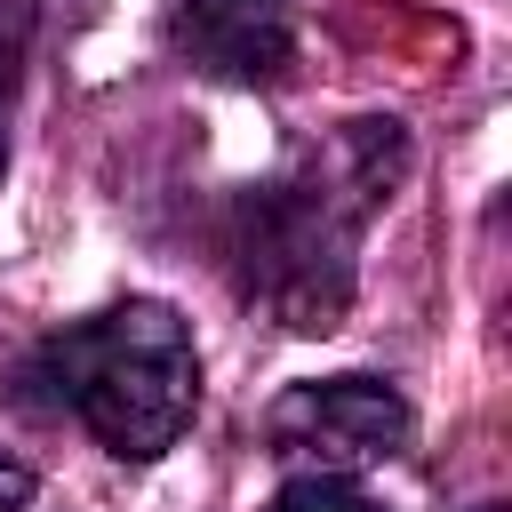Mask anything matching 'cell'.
<instances>
[{
	"instance_id": "7",
	"label": "cell",
	"mask_w": 512,
	"mask_h": 512,
	"mask_svg": "<svg viewBox=\"0 0 512 512\" xmlns=\"http://www.w3.org/2000/svg\"><path fill=\"white\" fill-rule=\"evenodd\" d=\"M472 512H496V504H472Z\"/></svg>"
},
{
	"instance_id": "3",
	"label": "cell",
	"mask_w": 512,
	"mask_h": 512,
	"mask_svg": "<svg viewBox=\"0 0 512 512\" xmlns=\"http://www.w3.org/2000/svg\"><path fill=\"white\" fill-rule=\"evenodd\" d=\"M264 440L280 464L296 472H368V464H392L408 440H416V408L400 400V384L384 376H312V384H288L264 416Z\"/></svg>"
},
{
	"instance_id": "6",
	"label": "cell",
	"mask_w": 512,
	"mask_h": 512,
	"mask_svg": "<svg viewBox=\"0 0 512 512\" xmlns=\"http://www.w3.org/2000/svg\"><path fill=\"white\" fill-rule=\"evenodd\" d=\"M8 112H16V40L0 48V176H8Z\"/></svg>"
},
{
	"instance_id": "5",
	"label": "cell",
	"mask_w": 512,
	"mask_h": 512,
	"mask_svg": "<svg viewBox=\"0 0 512 512\" xmlns=\"http://www.w3.org/2000/svg\"><path fill=\"white\" fill-rule=\"evenodd\" d=\"M264 512H384V504H376L360 480H336V472H288L280 496H272Z\"/></svg>"
},
{
	"instance_id": "1",
	"label": "cell",
	"mask_w": 512,
	"mask_h": 512,
	"mask_svg": "<svg viewBox=\"0 0 512 512\" xmlns=\"http://www.w3.org/2000/svg\"><path fill=\"white\" fill-rule=\"evenodd\" d=\"M408 168L400 120H344L304 144L272 184H248L232 216V280L288 336H328L352 304L360 224L392 200Z\"/></svg>"
},
{
	"instance_id": "4",
	"label": "cell",
	"mask_w": 512,
	"mask_h": 512,
	"mask_svg": "<svg viewBox=\"0 0 512 512\" xmlns=\"http://www.w3.org/2000/svg\"><path fill=\"white\" fill-rule=\"evenodd\" d=\"M168 40L216 80L288 72V0H168Z\"/></svg>"
},
{
	"instance_id": "2",
	"label": "cell",
	"mask_w": 512,
	"mask_h": 512,
	"mask_svg": "<svg viewBox=\"0 0 512 512\" xmlns=\"http://www.w3.org/2000/svg\"><path fill=\"white\" fill-rule=\"evenodd\" d=\"M16 384H32L48 408H64L80 432H96V448L152 464L200 416V344L176 304L120 296L104 312L48 328L24 352Z\"/></svg>"
}]
</instances>
